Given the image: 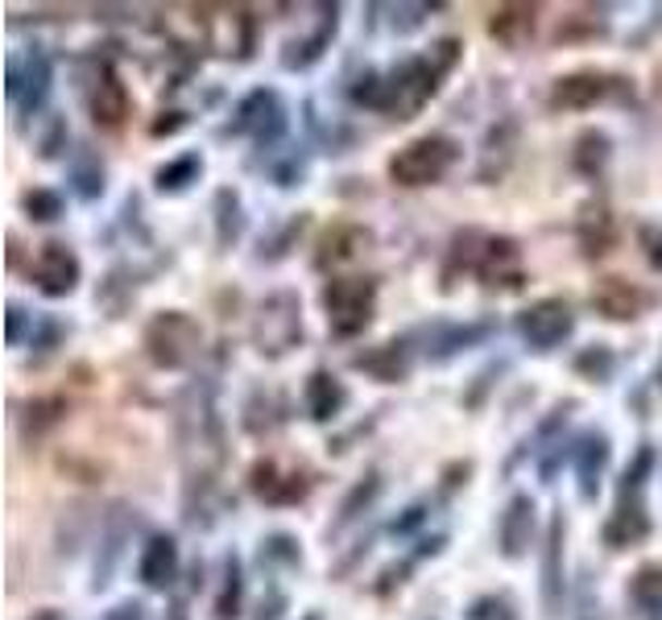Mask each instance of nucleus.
<instances>
[{
  "instance_id": "2eb2a0df",
  "label": "nucleus",
  "mask_w": 662,
  "mask_h": 620,
  "mask_svg": "<svg viewBox=\"0 0 662 620\" xmlns=\"http://www.w3.org/2000/svg\"><path fill=\"white\" fill-rule=\"evenodd\" d=\"M535 513V505L526 500V496H517L514 505H510V513L501 521V537H505V555H522V546H526V537H522V521H530Z\"/></svg>"
},
{
  "instance_id": "0eeeda50",
  "label": "nucleus",
  "mask_w": 662,
  "mask_h": 620,
  "mask_svg": "<svg viewBox=\"0 0 662 620\" xmlns=\"http://www.w3.org/2000/svg\"><path fill=\"white\" fill-rule=\"evenodd\" d=\"M592 307H597L604 319L625 323V319H638L641 310L650 307V294L638 289L634 282H625V277H604V282H597V289H592Z\"/></svg>"
},
{
  "instance_id": "20e7f679",
  "label": "nucleus",
  "mask_w": 662,
  "mask_h": 620,
  "mask_svg": "<svg viewBox=\"0 0 662 620\" xmlns=\"http://www.w3.org/2000/svg\"><path fill=\"white\" fill-rule=\"evenodd\" d=\"M572 327H576V319H572V307L563 298H542V302L522 310V319H517V331L535 348H555L572 335Z\"/></svg>"
},
{
  "instance_id": "6e6552de",
  "label": "nucleus",
  "mask_w": 662,
  "mask_h": 620,
  "mask_svg": "<svg viewBox=\"0 0 662 620\" xmlns=\"http://www.w3.org/2000/svg\"><path fill=\"white\" fill-rule=\"evenodd\" d=\"M609 91H613V79H609V75H600V71H572V75L555 79V87H551V103L579 112V108L600 103Z\"/></svg>"
},
{
  "instance_id": "f257e3e1",
  "label": "nucleus",
  "mask_w": 662,
  "mask_h": 620,
  "mask_svg": "<svg viewBox=\"0 0 662 620\" xmlns=\"http://www.w3.org/2000/svg\"><path fill=\"white\" fill-rule=\"evenodd\" d=\"M459 158V145L448 133H427L414 137L390 158V178L397 186H431L439 178H448V170Z\"/></svg>"
},
{
  "instance_id": "39448f33",
  "label": "nucleus",
  "mask_w": 662,
  "mask_h": 620,
  "mask_svg": "<svg viewBox=\"0 0 662 620\" xmlns=\"http://www.w3.org/2000/svg\"><path fill=\"white\" fill-rule=\"evenodd\" d=\"M29 273H34V282H38L41 294L62 298V294H71L75 282H79V257H75L66 245H59V240H50V245L38 248Z\"/></svg>"
},
{
  "instance_id": "1a4fd4ad",
  "label": "nucleus",
  "mask_w": 662,
  "mask_h": 620,
  "mask_svg": "<svg viewBox=\"0 0 662 620\" xmlns=\"http://www.w3.org/2000/svg\"><path fill=\"white\" fill-rule=\"evenodd\" d=\"M253 493L269 505H294V500L307 496V480L298 472H282L273 459H266V463L253 468Z\"/></svg>"
},
{
  "instance_id": "4468645a",
  "label": "nucleus",
  "mask_w": 662,
  "mask_h": 620,
  "mask_svg": "<svg viewBox=\"0 0 662 620\" xmlns=\"http://www.w3.org/2000/svg\"><path fill=\"white\" fill-rule=\"evenodd\" d=\"M629 596H634V604L646 608V612H659L662 608V567L659 562H646L638 575H634Z\"/></svg>"
},
{
  "instance_id": "ddd939ff",
  "label": "nucleus",
  "mask_w": 662,
  "mask_h": 620,
  "mask_svg": "<svg viewBox=\"0 0 662 620\" xmlns=\"http://www.w3.org/2000/svg\"><path fill=\"white\" fill-rule=\"evenodd\" d=\"M344 406V389H340V381L331 376V372H315L307 381V410L315 418H331V413Z\"/></svg>"
},
{
  "instance_id": "9b49d317",
  "label": "nucleus",
  "mask_w": 662,
  "mask_h": 620,
  "mask_svg": "<svg viewBox=\"0 0 662 620\" xmlns=\"http://www.w3.org/2000/svg\"><path fill=\"white\" fill-rule=\"evenodd\" d=\"M535 4H501L493 9V21H489V34L505 46H522V41L535 34Z\"/></svg>"
},
{
  "instance_id": "dca6fc26",
  "label": "nucleus",
  "mask_w": 662,
  "mask_h": 620,
  "mask_svg": "<svg viewBox=\"0 0 662 620\" xmlns=\"http://www.w3.org/2000/svg\"><path fill=\"white\" fill-rule=\"evenodd\" d=\"M654 79H659V91H662V66H659V75H654Z\"/></svg>"
},
{
  "instance_id": "f8f14e48",
  "label": "nucleus",
  "mask_w": 662,
  "mask_h": 620,
  "mask_svg": "<svg viewBox=\"0 0 662 620\" xmlns=\"http://www.w3.org/2000/svg\"><path fill=\"white\" fill-rule=\"evenodd\" d=\"M372 236L365 232L360 224H335L323 236V248H319V265H344V261H352V257H360V248L369 245Z\"/></svg>"
},
{
  "instance_id": "7ed1b4c3",
  "label": "nucleus",
  "mask_w": 662,
  "mask_h": 620,
  "mask_svg": "<svg viewBox=\"0 0 662 620\" xmlns=\"http://www.w3.org/2000/svg\"><path fill=\"white\" fill-rule=\"evenodd\" d=\"M199 348V327L186 319L183 310H166L145 327V351L162 369H183Z\"/></svg>"
},
{
  "instance_id": "9d476101",
  "label": "nucleus",
  "mask_w": 662,
  "mask_h": 620,
  "mask_svg": "<svg viewBox=\"0 0 662 620\" xmlns=\"http://www.w3.org/2000/svg\"><path fill=\"white\" fill-rule=\"evenodd\" d=\"M174 575H179V546H174L170 537H154L142 555L145 587H158V592H162V587L174 583Z\"/></svg>"
},
{
  "instance_id": "423d86ee",
  "label": "nucleus",
  "mask_w": 662,
  "mask_h": 620,
  "mask_svg": "<svg viewBox=\"0 0 662 620\" xmlns=\"http://www.w3.org/2000/svg\"><path fill=\"white\" fill-rule=\"evenodd\" d=\"M87 108H91V121L108 128V133H117L124 128L128 121V87L121 83V75L112 71V66H100L96 71V83H91V96H87Z\"/></svg>"
},
{
  "instance_id": "f03ea898",
  "label": "nucleus",
  "mask_w": 662,
  "mask_h": 620,
  "mask_svg": "<svg viewBox=\"0 0 662 620\" xmlns=\"http://www.w3.org/2000/svg\"><path fill=\"white\" fill-rule=\"evenodd\" d=\"M377 307V282L372 277H331L323 286V310H328L331 335L348 339L372 323Z\"/></svg>"
}]
</instances>
